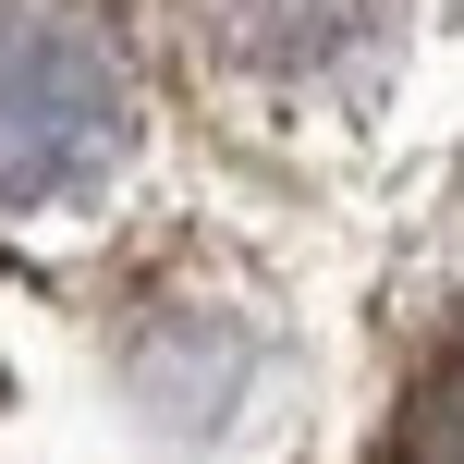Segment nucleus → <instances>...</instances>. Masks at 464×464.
I'll return each mask as SVG.
<instances>
[{
  "mask_svg": "<svg viewBox=\"0 0 464 464\" xmlns=\"http://www.w3.org/2000/svg\"><path fill=\"white\" fill-rule=\"evenodd\" d=\"M122 135H135V98L98 24H73L62 0H0V208L86 196L122 160Z\"/></svg>",
  "mask_w": 464,
  "mask_h": 464,
  "instance_id": "obj_1",
  "label": "nucleus"
},
{
  "mask_svg": "<svg viewBox=\"0 0 464 464\" xmlns=\"http://www.w3.org/2000/svg\"><path fill=\"white\" fill-rule=\"evenodd\" d=\"M403 464H464V367L440 392H416V428H403Z\"/></svg>",
  "mask_w": 464,
  "mask_h": 464,
  "instance_id": "obj_2",
  "label": "nucleus"
}]
</instances>
